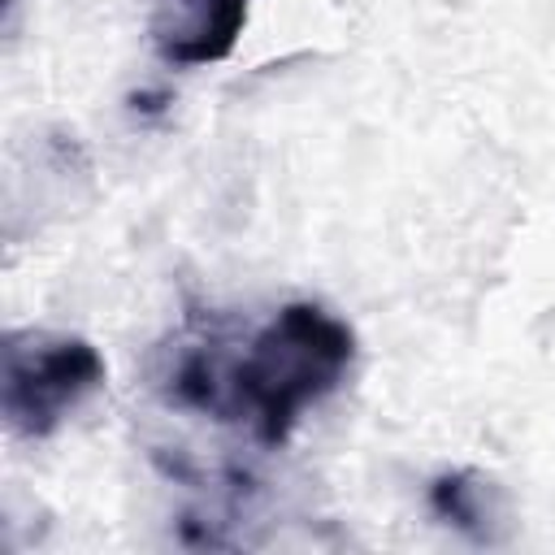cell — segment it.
<instances>
[{
    "label": "cell",
    "instance_id": "obj_4",
    "mask_svg": "<svg viewBox=\"0 0 555 555\" xmlns=\"http://www.w3.org/2000/svg\"><path fill=\"white\" fill-rule=\"evenodd\" d=\"M429 512L447 520L451 529L468 533L473 542H494L503 525V499L499 486L473 468H455L429 481Z\"/></svg>",
    "mask_w": 555,
    "mask_h": 555
},
{
    "label": "cell",
    "instance_id": "obj_2",
    "mask_svg": "<svg viewBox=\"0 0 555 555\" xmlns=\"http://www.w3.org/2000/svg\"><path fill=\"white\" fill-rule=\"evenodd\" d=\"M0 360V412L22 438H48L104 386V360L87 338L22 330L4 338Z\"/></svg>",
    "mask_w": 555,
    "mask_h": 555
},
{
    "label": "cell",
    "instance_id": "obj_1",
    "mask_svg": "<svg viewBox=\"0 0 555 555\" xmlns=\"http://www.w3.org/2000/svg\"><path fill=\"white\" fill-rule=\"evenodd\" d=\"M356 360V334L321 304H286L234 360L238 421L264 447H282L304 408L338 390Z\"/></svg>",
    "mask_w": 555,
    "mask_h": 555
},
{
    "label": "cell",
    "instance_id": "obj_3",
    "mask_svg": "<svg viewBox=\"0 0 555 555\" xmlns=\"http://www.w3.org/2000/svg\"><path fill=\"white\" fill-rule=\"evenodd\" d=\"M251 0H152V43L169 65L225 61L247 26Z\"/></svg>",
    "mask_w": 555,
    "mask_h": 555
}]
</instances>
